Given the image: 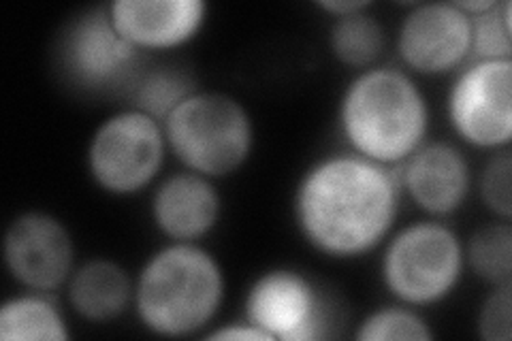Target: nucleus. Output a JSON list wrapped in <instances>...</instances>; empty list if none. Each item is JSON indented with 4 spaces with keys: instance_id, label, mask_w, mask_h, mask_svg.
I'll use <instances>...</instances> for the list:
<instances>
[{
    "instance_id": "obj_1",
    "label": "nucleus",
    "mask_w": 512,
    "mask_h": 341,
    "mask_svg": "<svg viewBox=\"0 0 512 341\" xmlns=\"http://www.w3.org/2000/svg\"><path fill=\"white\" fill-rule=\"evenodd\" d=\"M402 197L397 169L342 150L316 158L299 175L291 214L316 254L357 261L380 250L397 229Z\"/></svg>"
},
{
    "instance_id": "obj_2",
    "label": "nucleus",
    "mask_w": 512,
    "mask_h": 341,
    "mask_svg": "<svg viewBox=\"0 0 512 341\" xmlns=\"http://www.w3.org/2000/svg\"><path fill=\"white\" fill-rule=\"evenodd\" d=\"M338 126L346 150L399 169L427 141L429 99L408 71L376 64L344 86Z\"/></svg>"
},
{
    "instance_id": "obj_3",
    "label": "nucleus",
    "mask_w": 512,
    "mask_h": 341,
    "mask_svg": "<svg viewBox=\"0 0 512 341\" xmlns=\"http://www.w3.org/2000/svg\"><path fill=\"white\" fill-rule=\"evenodd\" d=\"M224 297L227 273L210 250L201 243L167 241L135 275L133 310L148 333L182 339L214 327Z\"/></svg>"
},
{
    "instance_id": "obj_4",
    "label": "nucleus",
    "mask_w": 512,
    "mask_h": 341,
    "mask_svg": "<svg viewBox=\"0 0 512 341\" xmlns=\"http://www.w3.org/2000/svg\"><path fill=\"white\" fill-rule=\"evenodd\" d=\"M163 128L169 154L182 169L214 182L242 171L256 143L248 107L220 90H195L169 113Z\"/></svg>"
},
{
    "instance_id": "obj_5",
    "label": "nucleus",
    "mask_w": 512,
    "mask_h": 341,
    "mask_svg": "<svg viewBox=\"0 0 512 341\" xmlns=\"http://www.w3.org/2000/svg\"><path fill=\"white\" fill-rule=\"evenodd\" d=\"M380 282L395 303L416 310L451 299L466 275L463 239L444 220L397 226L380 248Z\"/></svg>"
},
{
    "instance_id": "obj_6",
    "label": "nucleus",
    "mask_w": 512,
    "mask_h": 341,
    "mask_svg": "<svg viewBox=\"0 0 512 341\" xmlns=\"http://www.w3.org/2000/svg\"><path fill=\"white\" fill-rule=\"evenodd\" d=\"M167 154L163 122L128 105L109 113L92 131L86 145V169L101 192L128 199L160 180Z\"/></svg>"
},
{
    "instance_id": "obj_7",
    "label": "nucleus",
    "mask_w": 512,
    "mask_h": 341,
    "mask_svg": "<svg viewBox=\"0 0 512 341\" xmlns=\"http://www.w3.org/2000/svg\"><path fill=\"white\" fill-rule=\"evenodd\" d=\"M446 120L466 148L508 150L512 143V60H470L446 92Z\"/></svg>"
},
{
    "instance_id": "obj_8",
    "label": "nucleus",
    "mask_w": 512,
    "mask_h": 341,
    "mask_svg": "<svg viewBox=\"0 0 512 341\" xmlns=\"http://www.w3.org/2000/svg\"><path fill=\"white\" fill-rule=\"evenodd\" d=\"M331 312L308 273L271 267L256 275L244 295V320L269 341H318L329 337Z\"/></svg>"
},
{
    "instance_id": "obj_9",
    "label": "nucleus",
    "mask_w": 512,
    "mask_h": 341,
    "mask_svg": "<svg viewBox=\"0 0 512 341\" xmlns=\"http://www.w3.org/2000/svg\"><path fill=\"white\" fill-rule=\"evenodd\" d=\"M3 263L11 280L24 290H60L77 267L73 233L50 211L26 209L7 224Z\"/></svg>"
},
{
    "instance_id": "obj_10",
    "label": "nucleus",
    "mask_w": 512,
    "mask_h": 341,
    "mask_svg": "<svg viewBox=\"0 0 512 341\" xmlns=\"http://www.w3.org/2000/svg\"><path fill=\"white\" fill-rule=\"evenodd\" d=\"M395 52L412 77L455 75L472 60V20L453 3H412L397 26Z\"/></svg>"
},
{
    "instance_id": "obj_11",
    "label": "nucleus",
    "mask_w": 512,
    "mask_h": 341,
    "mask_svg": "<svg viewBox=\"0 0 512 341\" xmlns=\"http://www.w3.org/2000/svg\"><path fill=\"white\" fill-rule=\"evenodd\" d=\"M60 67L73 86L107 90L131 86L141 52L128 43L109 18L107 5L71 20L58 47Z\"/></svg>"
},
{
    "instance_id": "obj_12",
    "label": "nucleus",
    "mask_w": 512,
    "mask_h": 341,
    "mask_svg": "<svg viewBox=\"0 0 512 341\" xmlns=\"http://www.w3.org/2000/svg\"><path fill=\"white\" fill-rule=\"evenodd\" d=\"M404 194L427 218L455 216L474 190V171L468 154L451 141H425L397 169Z\"/></svg>"
},
{
    "instance_id": "obj_13",
    "label": "nucleus",
    "mask_w": 512,
    "mask_h": 341,
    "mask_svg": "<svg viewBox=\"0 0 512 341\" xmlns=\"http://www.w3.org/2000/svg\"><path fill=\"white\" fill-rule=\"evenodd\" d=\"M107 11L139 52H171L199 37L210 5L205 0H111Z\"/></svg>"
},
{
    "instance_id": "obj_14",
    "label": "nucleus",
    "mask_w": 512,
    "mask_h": 341,
    "mask_svg": "<svg viewBox=\"0 0 512 341\" xmlns=\"http://www.w3.org/2000/svg\"><path fill=\"white\" fill-rule=\"evenodd\" d=\"M222 218V194L210 177L175 171L160 177L150 197V220L167 241L201 243Z\"/></svg>"
},
{
    "instance_id": "obj_15",
    "label": "nucleus",
    "mask_w": 512,
    "mask_h": 341,
    "mask_svg": "<svg viewBox=\"0 0 512 341\" xmlns=\"http://www.w3.org/2000/svg\"><path fill=\"white\" fill-rule=\"evenodd\" d=\"M71 312L92 324L118 320L133 307L135 278L111 258H88L77 263L67 286Z\"/></svg>"
},
{
    "instance_id": "obj_16",
    "label": "nucleus",
    "mask_w": 512,
    "mask_h": 341,
    "mask_svg": "<svg viewBox=\"0 0 512 341\" xmlns=\"http://www.w3.org/2000/svg\"><path fill=\"white\" fill-rule=\"evenodd\" d=\"M0 339L3 341H67L69 322L50 292L24 290L0 305Z\"/></svg>"
},
{
    "instance_id": "obj_17",
    "label": "nucleus",
    "mask_w": 512,
    "mask_h": 341,
    "mask_svg": "<svg viewBox=\"0 0 512 341\" xmlns=\"http://www.w3.org/2000/svg\"><path fill=\"white\" fill-rule=\"evenodd\" d=\"M370 9L333 18L327 35L331 56L357 73L376 67L387 50V30Z\"/></svg>"
},
{
    "instance_id": "obj_18",
    "label": "nucleus",
    "mask_w": 512,
    "mask_h": 341,
    "mask_svg": "<svg viewBox=\"0 0 512 341\" xmlns=\"http://www.w3.org/2000/svg\"><path fill=\"white\" fill-rule=\"evenodd\" d=\"M466 269L487 286L512 284V226L508 220L487 222L463 241Z\"/></svg>"
},
{
    "instance_id": "obj_19",
    "label": "nucleus",
    "mask_w": 512,
    "mask_h": 341,
    "mask_svg": "<svg viewBox=\"0 0 512 341\" xmlns=\"http://www.w3.org/2000/svg\"><path fill=\"white\" fill-rule=\"evenodd\" d=\"M195 90H199L195 77L178 67H152L148 71H139L133 84L128 86L131 107L148 113L158 122H165L169 113Z\"/></svg>"
},
{
    "instance_id": "obj_20",
    "label": "nucleus",
    "mask_w": 512,
    "mask_h": 341,
    "mask_svg": "<svg viewBox=\"0 0 512 341\" xmlns=\"http://www.w3.org/2000/svg\"><path fill=\"white\" fill-rule=\"evenodd\" d=\"M359 341H434L436 331L416 307L404 303L382 305L357 324Z\"/></svg>"
},
{
    "instance_id": "obj_21",
    "label": "nucleus",
    "mask_w": 512,
    "mask_h": 341,
    "mask_svg": "<svg viewBox=\"0 0 512 341\" xmlns=\"http://www.w3.org/2000/svg\"><path fill=\"white\" fill-rule=\"evenodd\" d=\"M472 20V60H512V5H498Z\"/></svg>"
},
{
    "instance_id": "obj_22",
    "label": "nucleus",
    "mask_w": 512,
    "mask_h": 341,
    "mask_svg": "<svg viewBox=\"0 0 512 341\" xmlns=\"http://www.w3.org/2000/svg\"><path fill=\"white\" fill-rule=\"evenodd\" d=\"M478 199L495 220H512V154L500 150L489 154L487 162L474 177Z\"/></svg>"
},
{
    "instance_id": "obj_23",
    "label": "nucleus",
    "mask_w": 512,
    "mask_h": 341,
    "mask_svg": "<svg viewBox=\"0 0 512 341\" xmlns=\"http://www.w3.org/2000/svg\"><path fill=\"white\" fill-rule=\"evenodd\" d=\"M478 337L485 341L512 339V284L489 286L476 314Z\"/></svg>"
},
{
    "instance_id": "obj_24",
    "label": "nucleus",
    "mask_w": 512,
    "mask_h": 341,
    "mask_svg": "<svg viewBox=\"0 0 512 341\" xmlns=\"http://www.w3.org/2000/svg\"><path fill=\"white\" fill-rule=\"evenodd\" d=\"M203 339L207 341H269V337L256 329L254 324L242 320L231 324H218L212 331H205Z\"/></svg>"
},
{
    "instance_id": "obj_25",
    "label": "nucleus",
    "mask_w": 512,
    "mask_h": 341,
    "mask_svg": "<svg viewBox=\"0 0 512 341\" xmlns=\"http://www.w3.org/2000/svg\"><path fill=\"white\" fill-rule=\"evenodd\" d=\"M316 7L331 18H344V15L370 9L372 3L370 0H318Z\"/></svg>"
}]
</instances>
